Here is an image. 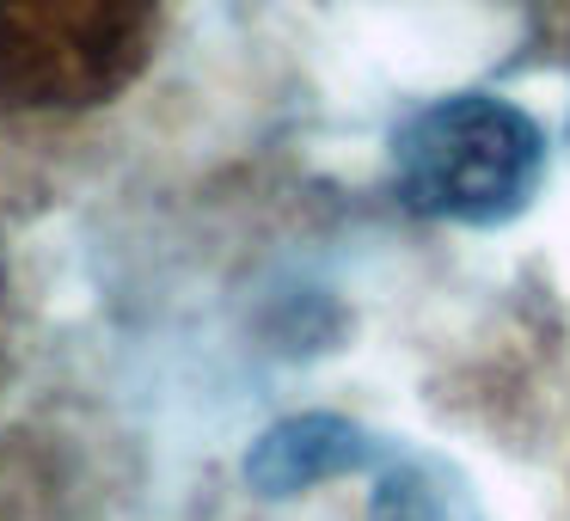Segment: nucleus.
<instances>
[{
	"label": "nucleus",
	"mask_w": 570,
	"mask_h": 521,
	"mask_svg": "<svg viewBox=\"0 0 570 521\" xmlns=\"http://www.w3.org/2000/svg\"><path fill=\"white\" fill-rule=\"evenodd\" d=\"M393 166L411 209L491 227L533 197L546 141L533 117L515 105L491 99V92H454L399 129Z\"/></svg>",
	"instance_id": "f257e3e1"
},
{
	"label": "nucleus",
	"mask_w": 570,
	"mask_h": 521,
	"mask_svg": "<svg viewBox=\"0 0 570 521\" xmlns=\"http://www.w3.org/2000/svg\"><path fill=\"white\" fill-rule=\"evenodd\" d=\"M160 0H0V99L99 105L141 68Z\"/></svg>",
	"instance_id": "f03ea898"
},
{
	"label": "nucleus",
	"mask_w": 570,
	"mask_h": 521,
	"mask_svg": "<svg viewBox=\"0 0 570 521\" xmlns=\"http://www.w3.org/2000/svg\"><path fill=\"white\" fill-rule=\"evenodd\" d=\"M368 460V442H362L356 423L344 417H288L252 448L246 460V479L258 484L264 497H295L307 484H325V479H344Z\"/></svg>",
	"instance_id": "7ed1b4c3"
},
{
	"label": "nucleus",
	"mask_w": 570,
	"mask_h": 521,
	"mask_svg": "<svg viewBox=\"0 0 570 521\" xmlns=\"http://www.w3.org/2000/svg\"><path fill=\"white\" fill-rule=\"evenodd\" d=\"M374 521H472L466 491L435 466H399L374 491Z\"/></svg>",
	"instance_id": "20e7f679"
}]
</instances>
